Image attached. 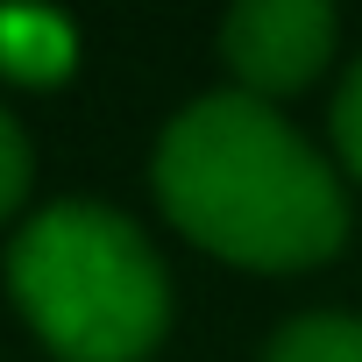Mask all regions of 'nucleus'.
Wrapping results in <instances>:
<instances>
[{"label": "nucleus", "mask_w": 362, "mask_h": 362, "mask_svg": "<svg viewBox=\"0 0 362 362\" xmlns=\"http://www.w3.org/2000/svg\"><path fill=\"white\" fill-rule=\"evenodd\" d=\"M156 199L199 249L249 270L327 263L348 235V199L334 170L249 93L192 100L163 128Z\"/></svg>", "instance_id": "1"}, {"label": "nucleus", "mask_w": 362, "mask_h": 362, "mask_svg": "<svg viewBox=\"0 0 362 362\" xmlns=\"http://www.w3.org/2000/svg\"><path fill=\"white\" fill-rule=\"evenodd\" d=\"M263 362H362V320H341V313H313V320H291Z\"/></svg>", "instance_id": "5"}, {"label": "nucleus", "mask_w": 362, "mask_h": 362, "mask_svg": "<svg viewBox=\"0 0 362 362\" xmlns=\"http://www.w3.org/2000/svg\"><path fill=\"white\" fill-rule=\"evenodd\" d=\"M334 142H341V163L362 177V57H355V71L334 93Z\"/></svg>", "instance_id": "6"}, {"label": "nucleus", "mask_w": 362, "mask_h": 362, "mask_svg": "<svg viewBox=\"0 0 362 362\" xmlns=\"http://www.w3.org/2000/svg\"><path fill=\"white\" fill-rule=\"evenodd\" d=\"M334 50V8L320 0H249L221 22V57L249 86V100L298 93Z\"/></svg>", "instance_id": "3"}, {"label": "nucleus", "mask_w": 362, "mask_h": 362, "mask_svg": "<svg viewBox=\"0 0 362 362\" xmlns=\"http://www.w3.org/2000/svg\"><path fill=\"white\" fill-rule=\"evenodd\" d=\"M29 199V135L0 114V221Z\"/></svg>", "instance_id": "7"}, {"label": "nucleus", "mask_w": 362, "mask_h": 362, "mask_svg": "<svg viewBox=\"0 0 362 362\" xmlns=\"http://www.w3.org/2000/svg\"><path fill=\"white\" fill-rule=\"evenodd\" d=\"M71 29L57 15H29V8H8L0 15V71L22 78V86H57L71 71Z\"/></svg>", "instance_id": "4"}, {"label": "nucleus", "mask_w": 362, "mask_h": 362, "mask_svg": "<svg viewBox=\"0 0 362 362\" xmlns=\"http://www.w3.org/2000/svg\"><path fill=\"white\" fill-rule=\"evenodd\" d=\"M8 284L64 362H142L170 320V284L149 235L93 199L43 206L8 249Z\"/></svg>", "instance_id": "2"}]
</instances>
